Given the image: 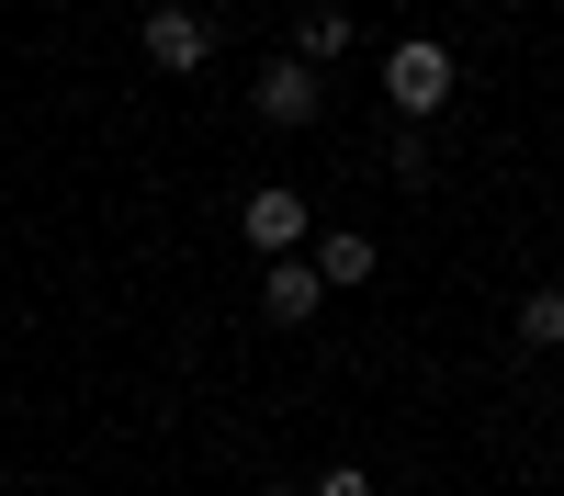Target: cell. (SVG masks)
<instances>
[{
    "instance_id": "cell-1",
    "label": "cell",
    "mask_w": 564,
    "mask_h": 496,
    "mask_svg": "<svg viewBox=\"0 0 564 496\" xmlns=\"http://www.w3.org/2000/svg\"><path fill=\"white\" fill-rule=\"evenodd\" d=\"M463 90V68H452V45L441 34H406V45H384V102L406 113V124H430L441 102Z\"/></svg>"
},
{
    "instance_id": "cell-2",
    "label": "cell",
    "mask_w": 564,
    "mask_h": 496,
    "mask_svg": "<svg viewBox=\"0 0 564 496\" xmlns=\"http://www.w3.org/2000/svg\"><path fill=\"white\" fill-rule=\"evenodd\" d=\"M148 68H159V79L215 68V23L193 12V0H148Z\"/></svg>"
},
{
    "instance_id": "cell-3",
    "label": "cell",
    "mask_w": 564,
    "mask_h": 496,
    "mask_svg": "<svg viewBox=\"0 0 564 496\" xmlns=\"http://www.w3.org/2000/svg\"><path fill=\"white\" fill-rule=\"evenodd\" d=\"M249 113H260V124H282V135H305V124L327 113V79H316L305 57H271V68L249 79Z\"/></svg>"
},
{
    "instance_id": "cell-4",
    "label": "cell",
    "mask_w": 564,
    "mask_h": 496,
    "mask_svg": "<svg viewBox=\"0 0 564 496\" xmlns=\"http://www.w3.org/2000/svg\"><path fill=\"white\" fill-rule=\"evenodd\" d=\"M238 225H249V249H271V260L316 238V214H305V192H282V180H260V192L238 203Z\"/></svg>"
},
{
    "instance_id": "cell-5",
    "label": "cell",
    "mask_w": 564,
    "mask_h": 496,
    "mask_svg": "<svg viewBox=\"0 0 564 496\" xmlns=\"http://www.w3.org/2000/svg\"><path fill=\"white\" fill-rule=\"evenodd\" d=\"M305 271H316L327 294H350V283H372V271H384V249H372L361 225H316V238H305Z\"/></svg>"
},
{
    "instance_id": "cell-6",
    "label": "cell",
    "mask_w": 564,
    "mask_h": 496,
    "mask_svg": "<svg viewBox=\"0 0 564 496\" xmlns=\"http://www.w3.org/2000/svg\"><path fill=\"white\" fill-rule=\"evenodd\" d=\"M316 305H327V283L305 271V249H282V260L260 271V316H271V328H305Z\"/></svg>"
},
{
    "instance_id": "cell-7",
    "label": "cell",
    "mask_w": 564,
    "mask_h": 496,
    "mask_svg": "<svg viewBox=\"0 0 564 496\" xmlns=\"http://www.w3.org/2000/svg\"><path fill=\"white\" fill-rule=\"evenodd\" d=\"M350 45H361V34H350V12H339V0H316L305 34H294V57H305V68H327V57H350Z\"/></svg>"
},
{
    "instance_id": "cell-8",
    "label": "cell",
    "mask_w": 564,
    "mask_h": 496,
    "mask_svg": "<svg viewBox=\"0 0 564 496\" xmlns=\"http://www.w3.org/2000/svg\"><path fill=\"white\" fill-rule=\"evenodd\" d=\"M384 169L406 180V192H430V124H406V113H395V135H384Z\"/></svg>"
},
{
    "instance_id": "cell-9",
    "label": "cell",
    "mask_w": 564,
    "mask_h": 496,
    "mask_svg": "<svg viewBox=\"0 0 564 496\" xmlns=\"http://www.w3.org/2000/svg\"><path fill=\"white\" fill-rule=\"evenodd\" d=\"M520 350H564V294H520Z\"/></svg>"
},
{
    "instance_id": "cell-10",
    "label": "cell",
    "mask_w": 564,
    "mask_h": 496,
    "mask_svg": "<svg viewBox=\"0 0 564 496\" xmlns=\"http://www.w3.org/2000/svg\"><path fill=\"white\" fill-rule=\"evenodd\" d=\"M305 496H372V474H361V463H327V474H316Z\"/></svg>"
},
{
    "instance_id": "cell-11",
    "label": "cell",
    "mask_w": 564,
    "mask_h": 496,
    "mask_svg": "<svg viewBox=\"0 0 564 496\" xmlns=\"http://www.w3.org/2000/svg\"><path fill=\"white\" fill-rule=\"evenodd\" d=\"M260 496H305V485H260Z\"/></svg>"
}]
</instances>
